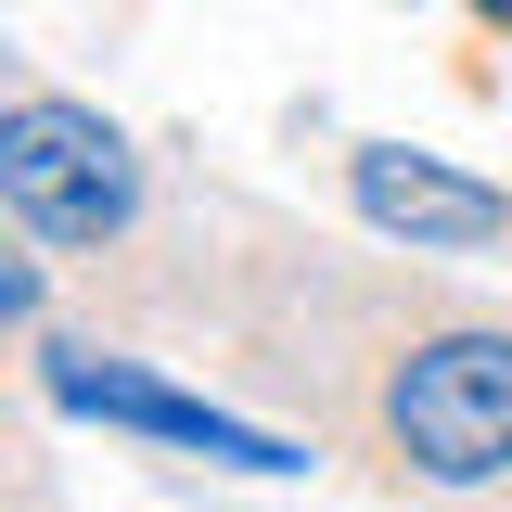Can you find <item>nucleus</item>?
Listing matches in <instances>:
<instances>
[{
	"instance_id": "7ed1b4c3",
	"label": "nucleus",
	"mask_w": 512,
	"mask_h": 512,
	"mask_svg": "<svg viewBox=\"0 0 512 512\" xmlns=\"http://www.w3.org/2000/svg\"><path fill=\"white\" fill-rule=\"evenodd\" d=\"M39 384H52V410H77V423H128V436H154V448H205V461H244V474H295L282 436H256V423H231V410H205V397H180V384H154V372H128L103 346H39Z\"/></svg>"
},
{
	"instance_id": "39448f33",
	"label": "nucleus",
	"mask_w": 512,
	"mask_h": 512,
	"mask_svg": "<svg viewBox=\"0 0 512 512\" xmlns=\"http://www.w3.org/2000/svg\"><path fill=\"white\" fill-rule=\"evenodd\" d=\"M474 13H487V26H512V0H474Z\"/></svg>"
},
{
	"instance_id": "f03ea898",
	"label": "nucleus",
	"mask_w": 512,
	"mask_h": 512,
	"mask_svg": "<svg viewBox=\"0 0 512 512\" xmlns=\"http://www.w3.org/2000/svg\"><path fill=\"white\" fill-rule=\"evenodd\" d=\"M384 448L436 487L512 474V333H423L384 372Z\"/></svg>"
},
{
	"instance_id": "f257e3e1",
	"label": "nucleus",
	"mask_w": 512,
	"mask_h": 512,
	"mask_svg": "<svg viewBox=\"0 0 512 512\" xmlns=\"http://www.w3.org/2000/svg\"><path fill=\"white\" fill-rule=\"evenodd\" d=\"M0 205H13L39 244L90 256V244H116L128 218H141V154H128L116 116H90V103H64V90H26V103L0 116Z\"/></svg>"
},
{
	"instance_id": "20e7f679",
	"label": "nucleus",
	"mask_w": 512,
	"mask_h": 512,
	"mask_svg": "<svg viewBox=\"0 0 512 512\" xmlns=\"http://www.w3.org/2000/svg\"><path fill=\"white\" fill-rule=\"evenodd\" d=\"M346 192H359V218H372V231H397L410 256L512 244V192L461 180V167H436V154H397V141H372V154L346 167Z\"/></svg>"
}]
</instances>
